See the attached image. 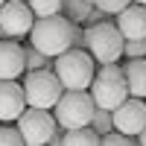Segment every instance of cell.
Instances as JSON below:
<instances>
[{"instance_id":"cell-1","label":"cell","mask_w":146,"mask_h":146,"mask_svg":"<svg viewBox=\"0 0 146 146\" xmlns=\"http://www.w3.org/2000/svg\"><path fill=\"white\" fill-rule=\"evenodd\" d=\"M76 27L79 23L67 21L62 12H58V15H47V18H35L32 29H29V44L38 53L56 58V56H62L64 50L73 47V32H76Z\"/></svg>"},{"instance_id":"cell-2","label":"cell","mask_w":146,"mask_h":146,"mask_svg":"<svg viewBox=\"0 0 146 146\" xmlns=\"http://www.w3.org/2000/svg\"><path fill=\"white\" fill-rule=\"evenodd\" d=\"M53 73L62 82L64 91H88V85L96 73V62L91 58L88 50L70 47V50H64L62 56L53 58Z\"/></svg>"},{"instance_id":"cell-3","label":"cell","mask_w":146,"mask_h":146,"mask_svg":"<svg viewBox=\"0 0 146 146\" xmlns=\"http://www.w3.org/2000/svg\"><path fill=\"white\" fill-rule=\"evenodd\" d=\"M88 88H91L88 94H91L94 105H96V108H108V111H114V108L129 96L123 67H120L117 62H111V64H100V70L94 73V79H91Z\"/></svg>"},{"instance_id":"cell-4","label":"cell","mask_w":146,"mask_h":146,"mask_svg":"<svg viewBox=\"0 0 146 146\" xmlns=\"http://www.w3.org/2000/svg\"><path fill=\"white\" fill-rule=\"evenodd\" d=\"M123 35H120L117 23L111 21H100V23H91L85 29V50L91 53V58L96 64H111L120 62L123 56Z\"/></svg>"},{"instance_id":"cell-5","label":"cell","mask_w":146,"mask_h":146,"mask_svg":"<svg viewBox=\"0 0 146 146\" xmlns=\"http://www.w3.org/2000/svg\"><path fill=\"white\" fill-rule=\"evenodd\" d=\"M53 117H56V126L58 129H82L91 123V117L96 111V105L91 100L88 91H62L58 102L50 108Z\"/></svg>"},{"instance_id":"cell-6","label":"cell","mask_w":146,"mask_h":146,"mask_svg":"<svg viewBox=\"0 0 146 146\" xmlns=\"http://www.w3.org/2000/svg\"><path fill=\"white\" fill-rule=\"evenodd\" d=\"M21 88H23L27 108H44V111H50V108L58 102L62 91H64L62 82L56 79V73L50 67H47V70H27Z\"/></svg>"},{"instance_id":"cell-7","label":"cell","mask_w":146,"mask_h":146,"mask_svg":"<svg viewBox=\"0 0 146 146\" xmlns=\"http://www.w3.org/2000/svg\"><path fill=\"white\" fill-rule=\"evenodd\" d=\"M15 123H18V131L27 146H44L50 140V135L58 129L56 117L50 111H44V108H23Z\"/></svg>"},{"instance_id":"cell-8","label":"cell","mask_w":146,"mask_h":146,"mask_svg":"<svg viewBox=\"0 0 146 146\" xmlns=\"http://www.w3.org/2000/svg\"><path fill=\"white\" fill-rule=\"evenodd\" d=\"M32 9L21 0H3L0 3V38H21L32 29Z\"/></svg>"},{"instance_id":"cell-9","label":"cell","mask_w":146,"mask_h":146,"mask_svg":"<svg viewBox=\"0 0 146 146\" xmlns=\"http://www.w3.org/2000/svg\"><path fill=\"white\" fill-rule=\"evenodd\" d=\"M111 120H114V131L129 135V137H137L140 129L146 126V100L126 96V100L111 111Z\"/></svg>"},{"instance_id":"cell-10","label":"cell","mask_w":146,"mask_h":146,"mask_svg":"<svg viewBox=\"0 0 146 146\" xmlns=\"http://www.w3.org/2000/svg\"><path fill=\"white\" fill-rule=\"evenodd\" d=\"M23 108H27V100L18 79H0V123H15Z\"/></svg>"},{"instance_id":"cell-11","label":"cell","mask_w":146,"mask_h":146,"mask_svg":"<svg viewBox=\"0 0 146 146\" xmlns=\"http://www.w3.org/2000/svg\"><path fill=\"white\" fill-rule=\"evenodd\" d=\"M117 29L123 38H146V6L129 3L123 12H117Z\"/></svg>"},{"instance_id":"cell-12","label":"cell","mask_w":146,"mask_h":146,"mask_svg":"<svg viewBox=\"0 0 146 146\" xmlns=\"http://www.w3.org/2000/svg\"><path fill=\"white\" fill-rule=\"evenodd\" d=\"M23 67V44L18 41H0V79H18Z\"/></svg>"},{"instance_id":"cell-13","label":"cell","mask_w":146,"mask_h":146,"mask_svg":"<svg viewBox=\"0 0 146 146\" xmlns=\"http://www.w3.org/2000/svg\"><path fill=\"white\" fill-rule=\"evenodd\" d=\"M123 67V76H126V88L129 96H137V100H146V58H129Z\"/></svg>"},{"instance_id":"cell-14","label":"cell","mask_w":146,"mask_h":146,"mask_svg":"<svg viewBox=\"0 0 146 146\" xmlns=\"http://www.w3.org/2000/svg\"><path fill=\"white\" fill-rule=\"evenodd\" d=\"M62 146H100V135L91 126L82 129H67L62 135Z\"/></svg>"},{"instance_id":"cell-15","label":"cell","mask_w":146,"mask_h":146,"mask_svg":"<svg viewBox=\"0 0 146 146\" xmlns=\"http://www.w3.org/2000/svg\"><path fill=\"white\" fill-rule=\"evenodd\" d=\"M91 6L94 3H88V0H62V15L73 23H85L91 15Z\"/></svg>"},{"instance_id":"cell-16","label":"cell","mask_w":146,"mask_h":146,"mask_svg":"<svg viewBox=\"0 0 146 146\" xmlns=\"http://www.w3.org/2000/svg\"><path fill=\"white\" fill-rule=\"evenodd\" d=\"M23 67H27V70H47V67H50L53 70V58L44 56V53H38L29 44V47H23Z\"/></svg>"},{"instance_id":"cell-17","label":"cell","mask_w":146,"mask_h":146,"mask_svg":"<svg viewBox=\"0 0 146 146\" xmlns=\"http://www.w3.org/2000/svg\"><path fill=\"white\" fill-rule=\"evenodd\" d=\"M94 131H96V135H108V131H111L114 129V120H111V111H108V108H96V111H94V117H91V123H88Z\"/></svg>"},{"instance_id":"cell-18","label":"cell","mask_w":146,"mask_h":146,"mask_svg":"<svg viewBox=\"0 0 146 146\" xmlns=\"http://www.w3.org/2000/svg\"><path fill=\"white\" fill-rule=\"evenodd\" d=\"M27 6L32 9L35 18H47V15H58L62 12V0H27Z\"/></svg>"},{"instance_id":"cell-19","label":"cell","mask_w":146,"mask_h":146,"mask_svg":"<svg viewBox=\"0 0 146 146\" xmlns=\"http://www.w3.org/2000/svg\"><path fill=\"white\" fill-rule=\"evenodd\" d=\"M100 146H140L137 137H129V135H120V131H108V135L100 137Z\"/></svg>"},{"instance_id":"cell-20","label":"cell","mask_w":146,"mask_h":146,"mask_svg":"<svg viewBox=\"0 0 146 146\" xmlns=\"http://www.w3.org/2000/svg\"><path fill=\"white\" fill-rule=\"evenodd\" d=\"M123 56L126 58H146V38H126Z\"/></svg>"},{"instance_id":"cell-21","label":"cell","mask_w":146,"mask_h":146,"mask_svg":"<svg viewBox=\"0 0 146 146\" xmlns=\"http://www.w3.org/2000/svg\"><path fill=\"white\" fill-rule=\"evenodd\" d=\"M0 146H27L15 126H0Z\"/></svg>"},{"instance_id":"cell-22","label":"cell","mask_w":146,"mask_h":146,"mask_svg":"<svg viewBox=\"0 0 146 146\" xmlns=\"http://www.w3.org/2000/svg\"><path fill=\"white\" fill-rule=\"evenodd\" d=\"M129 3H131V0H96L94 6H96V9H102L105 15H117V12H123Z\"/></svg>"},{"instance_id":"cell-23","label":"cell","mask_w":146,"mask_h":146,"mask_svg":"<svg viewBox=\"0 0 146 146\" xmlns=\"http://www.w3.org/2000/svg\"><path fill=\"white\" fill-rule=\"evenodd\" d=\"M62 135H64V129H56L53 135H50V140H47L44 146H62Z\"/></svg>"},{"instance_id":"cell-24","label":"cell","mask_w":146,"mask_h":146,"mask_svg":"<svg viewBox=\"0 0 146 146\" xmlns=\"http://www.w3.org/2000/svg\"><path fill=\"white\" fill-rule=\"evenodd\" d=\"M73 47L85 50V29H79V27H76V32H73Z\"/></svg>"},{"instance_id":"cell-25","label":"cell","mask_w":146,"mask_h":146,"mask_svg":"<svg viewBox=\"0 0 146 146\" xmlns=\"http://www.w3.org/2000/svg\"><path fill=\"white\" fill-rule=\"evenodd\" d=\"M137 143H140V146H146V126L140 129V135H137Z\"/></svg>"},{"instance_id":"cell-26","label":"cell","mask_w":146,"mask_h":146,"mask_svg":"<svg viewBox=\"0 0 146 146\" xmlns=\"http://www.w3.org/2000/svg\"><path fill=\"white\" fill-rule=\"evenodd\" d=\"M131 3H140V6H146V0H131Z\"/></svg>"},{"instance_id":"cell-27","label":"cell","mask_w":146,"mask_h":146,"mask_svg":"<svg viewBox=\"0 0 146 146\" xmlns=\"http://www.w3.org/2000/svg\"><path fill=\"white\" fill-rule=\"evenodd\" d=\"M88 3H96V0H88Z\"/></svg>"},{"instance_id":"cell-28","label":"cell","mask_w":146,"mask_h":146,"mask_svg":"<svg viewBox=\"0 0 146 146\" xmlns=\"http://www.w3.org/2000/svg\"><path fill=\"white\" fill-rule=\"evenodd\" d=\"M21 3H27V0H21Z\"/></svg>"},{"instance_id":"cell-29","label":"cell","mask_w":146,"mask_h":146,"mask_svg":"<svg viewBox=\"0 0 146 146\" xmlns=\"http://www.w3.org/2000/svg\"><path fill=\"white\" fill-rule=\"evenodd\" d=\"M0 3H3V0H0Z\"/></svg>"}]
</instances>
